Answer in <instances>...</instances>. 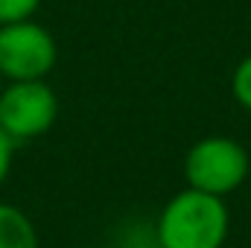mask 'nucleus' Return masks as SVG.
<instances>
[{"instance_id": "nucleus-2", "label": "nucleus", "mask_w": 251, "mask_h": 248, "mask_svg": "<svg viewBox=\"0 0 251 248\" xmlns=\"http://www.w3.org/2000/svg\"><path fill=\"white\" fill-rule=\"evenodd\" d=\"M251 170L249 149L225 134H210L196 140L184 155V178L187 187L210 193V196H231L246 184Z\"/></svg>"}, {"instance_id": "nucleus-5", "label": "nucleus", "mask_w": 251, "mask_h": 248, "mask_svg": "<svg viewBox=\"0 0 251 248\" xmlns=\"http://www.w3.org/2000/svg\"><path fill=\"white\" fill-rule=\"evenodd\" d=\"M0 248H38L32 219L9 201H0Z\"/></svg>"}, {"instance_id": "nucleus-6", "label": "nucleus", "mask_w": 251, "mask_h": 248, "mask_svg": "<svg viewBox=\"0 0 251 248\" xmlns=\"http://www.w3.org/2000/svg\"><path fill=\"white\" fill-rule=\"evenodd\" d=\"M231 91H234L237 102L246 111H251V53L234 67V73H231Z\"/></svg>"}, {"instance_id": "nucleus-7", "label": "nucleus", "mask_w": 251, "mask_h": 248, "mask_svg": "<svg viewBox=\"0 0 251 248\" xmlns=\"http://www.w3.org/2000/svg\"><path fill=\"white\" fill-rule=\"evenodd\" d=\"M41 0H0V24L26 21L38 12Z\"/></svg>"}, {"instance_id": "nucleus-3", "label": "nucleus", "mask_w": 251, "mask_h": 248, "mask_svg": "<svg viewBox=\"0 0 251 248\" xmlns=\"http://www.w3.org/2000/svg\"><path fill=\"white\" fill-rule=\"evenodd\" d=\"M59 62L56 38L38 21L0 24V76L3 82L47 79Z\"/></svg>"}, {"instance_id": "nucleus-4", "label": "nucleus", "mask_w": 251, "mask_h": 248, "mask_svg": "<svg viewBox=\"0 0 251 248\" xmlns=\"http://www.w3.org/2000/svg\"><path fill=\"white\" fill-rule=\"evenodd\" d=\"M59 117V97L47 79L6 82L0 91V128L15 143L47 134Z\"/></svg>"}, {"instance_id": "nucleus-8", "label": "nucleus", "mask_w": 251, "mask_h": 248, "mask_svg": "<svg viewBox=\"0 0 251 248\" xmlns=\"http://www.w3.org/2000/svg\"><path fill=\"white\" fill-rule=\"evenodd\" d=\"M15 140L0 128V184L9 178V170H12V158H15Z\"/></svg>"}, {"instance_id": "nucleus-9", "label": "nucleus", "mask_w": 251, "mask_h": 248, "mask_svg": "<svg viewBox=\"0 0 251 248\" xmlns=\"http://www.w3.org/2000/svg\"><path fill=\"white\" fill-rule=\"evenodd\" d=\"M0 91H3V76H0Z\"/></svg>"}, {"instance_id": "nucleus-1", "label": "nucleus", "mask_w": 251, "mask_h": 248, "mask_svg": "<svg viewBox=\"0 0 251 248\" xmlns=\"http://www.w3.org/2000/svg\"><path fill=\"white\" fill-rule=\"evenodd\" d=\"M228 228L231 216L225 198L187 187L164 204L158 216V243L161 248H222Z\"/></svg>"}, {"instance_id": "nucleus-10", "label": "nucleus", "mask_w": 251, "mask_h": 248, "mask_svg": "<svg viewBox=\"0 0 251 248\" xmlns=\"http://www.w3.org/2000/svg\"><path fill=\"white\" fill-rule=\"evenodd\" d=\"M88 248H102V246H88Z\"/></svg>"}]
</instances>
